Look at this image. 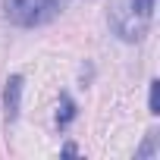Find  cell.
<instances>
[{
  "instance_id": "cell-1",
  "label": "cell",
  "mask_w": 160,
  "mask_h": 160,
  "mask_svg": "<svg viewBox=\"0 0 160 160\" xmlns=\"http://www.w3.org/2000/svg\"><path fill=\"white\" fill-rule=\"evenodd\" d=\"M66 7V0H7V16L16 25H41Z\"/></svg>"
},
{
  "instance_id": "cell-2",
  "label": "cell",
  "mask_w": 160,
  "mask_h": 160,
  "mask_svg": "<svg viewBox=\"0 0 160 160\" xmlns=\"http://www.w3.org/2000/svg\"><path fill=\"white\" fill-rule=\"evenodd\" d=\"M113 28H116V35H119V38H126V41H138V38L148 32V19L135 16V13H132V7H129V10L113 13Z\"/></svg>"
},
{
  "instance_id": "cell-3",
  "label": "cell",
  "mask_w": 160,
  "mask_h": 160,
  "mask_svg": "<svg viewBox=\"0 0 160 160\" xmlns=\"http://www.w3.org/2000/svg\"><path fill=\"white\" fill-rule=\"evenodd\" d=\"M3 104H7V119L13 122L19 116V104H22V75H10L7 91H3Z\"/></svg>"
},
{
  "instance_id": "cell-4",
  "label": "cell",
  "mask_w": 160,
  "mask_h": 160,
  "mask_svg": "<svg viewBox=\"0 0 160 160\" xmlns=\"http://www.w3.org/2000/svg\"><path fill=\"white\" fill-rule=\"evenodd\" d=\"M72 119H75V104H72V98H69V94H63V98H60V113H57V122H60V129H66Z\"/></svg>"
},
{
  "instance_id": "cell-5",
  "label": "cell",
  "mask_w": 160,
  "mask_h": 160,
  "mask_svg": "<svg viewBox=\"0 0 160 160\" xmlns=\"http://www.w3.org/2000/svg\"><path fill=\"white\" fill-rule=\"evenodd\" d=\"M129 7H132V13H135V16L151 19V13H154V0H129Z\"/></svg>"
},
{
  "instance_id": "cell-6",
  "label": "cell",
  "mask_w": 160,
  "mask_h": 160,
  "mask_svg": "<svg viewBox=\"0 0 160 160\" xmlns=\"http://www.w3.org/2000/svg\"><path fill=\"white\" fill-rule=\"evenodd\" d=\"M151 113H160V82H151Z\"/></svg>"
},
{
  "instance_id": "cell-7",
  "label": "cell",
  "mask_w": 160,
  "mask_h": 160,
  "mask_svg": "<svg viewBox=\"0 0 160 160\" xmlns=\"http://www.w3.org/2000/svg\"><path fill=\"white\" fill-rule=\"evenodd\" d=\"M154 141H157V132H151V135H148V144L138 151V157H151V154H154Z\"/></svg>"
}]
</instances>
